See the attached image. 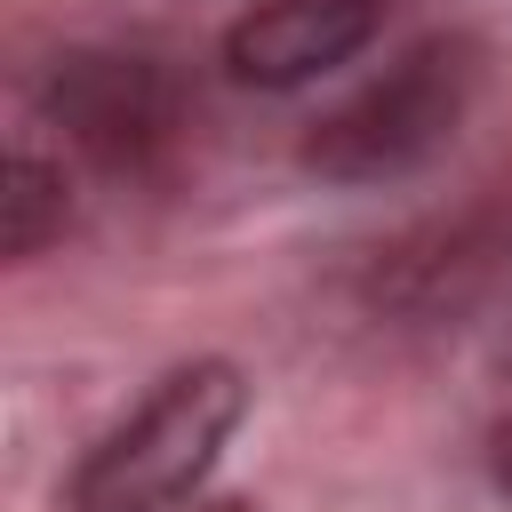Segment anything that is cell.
Wrapping results in <instances>:
<instances>
[{"instance_id": "8992f818", "label": "cell", "mask_w": 512, "mask_h": 512, "mask_svg": "<svg viewBox=\"0 0 512 512\" xmlns=\"http://www.w3.org/2000/svg\"><path fill=\"white\" fill-rule=\"evenodd\" d=\"M64 224H72L64 160H48V152L16 144V152H8V192H0V248L24 264V256H40V248H56V240H64Z\"/></svg>"}, {"instance_id": "52a82bcc", "label": "cell", "mask_w": 512, "mask_h": 512, "mask_svg": "<svg viewBox=\"0 0 512 512\" xmlns=\"http://www.w3.org/2000/svg\"><path fill=\"white\" fill-rule=\"evenodd\" d=\"M488 488H496V496L512 504V416H504V424L488 432Z\"/></svg>"}, {"instance_id": "6da1fadb", "label": "cell", "mask_w": 512, "mask_h": 512, "mask_svg": "<svg viewBox=\"0 0 512 512\" xmlns=\"http://www.w3.org/2000/svg\"><path fill=\"white\" fill-rule=\"evenodd\" d=\"M480 96H488V40L480 32H424L376 80L336 96L304 128L296 160L320 184H400L464 136Z\"/></svg>"}, {"instance_id": "3957f363", "label": "cell", "mask_w": 512, "mask_h": 512, "mask_svg": "<svg viewBox=\"0 0 512 512\" xmlns=\"http://www.w3.org/2000/svg\"><path fill=\"white\" fill-rule=\"evenodd\" d=\"M40 120L104 176H152L184 128L168 64L128 48H64L40 72Z\"/></svg>"}, {"instance_id": "277c9868", "label": "cell", "mask_w": 512, "mask_h": 512, "mask_svg": "<svg viewBox=\"0 0 512 512\" xmlns=\"http://www.w3.org/2000/svg\"><path fill=\"white\" fill-rule=\"evenodd\" d=\"M504 256H512V208L504 200H472V208H448V216H424L408 224L392 248H376L368 264V304L400 328H440V320H464L496 280H504Z\"/></svg>"}, {"instance_id": "5b68a950", "label": "cell", "mask_w": 512, "mask_h": 512, "mask_svg": "<svg viewBox=\"0 0 512 512\" xmlns=\"http://www.w3.org/2000/svg\"><path fill=\"white\" fill-rule=\"evenodd\" d=\"M392 0H256L224 24V72L256 96H288L352 64L384 32Z\"/></svg>"}, {"instance_id": "7a4b0ae2", "label": "cell", "mask_w": 512, "mask_h": 512, "mask_svg": "<svg viewBox=\"0 0 512 512\" xmlns=\"http://www.w3.org/2000/svg\"><path fill=\"white\" fill-rule=\"evenodd\" d=\"M248 416V376L232 360L168 368L112 432H96L64 480V512H176L216 472Z\"/></svg>"}, {"instance_id": "ba28073f", "label": "cell", "mask_w": 512, "mask_h": 512, "mask_svg": "<svg viewBox=\"0 0 512 512\" xmlns=\"http://www.w3.org/2000/svg\"><path fill=\"white\" fill-rule=\"evenodd\" d=\"M192 512H248V504H192Z\"/></svg>"}]
</instances>
